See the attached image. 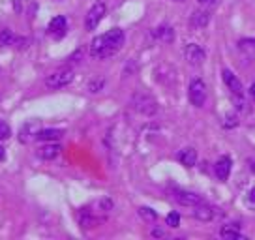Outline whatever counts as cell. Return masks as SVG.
<instances>
[{
    "label": "cell",
    "mask_w": 255,
    "mask_h": 240,
    "mask_svg": "<svg viewBox=\"0 0 255 240\" xmlns=\"http://www.w3.org/2000/svg\"><path fill=\"white\" fill-rule=\"evenodd\" d=\"M239 47L242 49V51H246V53H252V55H254L255 53V40H240Z\"/></svg>",
    "instance_id": "603a6c76"
},
{
    "label": "cell",
    "mask_w": 255,
    "mask_h": 240,
    "mask_svg": "<svg viewBox=\"0 0 255 240\" xmlns=\"http://www.w3.org/2000/svg\"><path fill=\"white\" fill-rule=\"evenodd\" d=\"M248 167H250V171L255 175V158H250V160H248Z\"/></svg>",
    "instance_id": "4316f807"
},
{
    "label": "cell",
    "mask_w": 255,
    "mask_h": 240,
    "mask_svg": "<svg viewBox=\"0 0 255 240\" xmlns=\"http://www.w3.org/2000/svg\"><path fill=\"white\" fill-rule=\"evenodd\" d=\"M184 56H186V60L191 66H199L205 62V51L197 43H188L186 49H184Z\"/></svg>",
    "instance_id": "8992f818"
},
{
    "label": "cell",
    "mask_w": 255,
    "mask_h": 240,
    "mask_svg": "<svg viewBox=\"0 0 255 240\" xmlns=\"http://www.w3.org/2000/svg\"><path fill=\"white\" fill-rule=\"evenodd\" d=\"M104 87V79H100L98 81V83H90V85H88V88H90V92H100V88Z\"/></svg>",
    "instance_id": "484cf974"
},
{
    "label": "cell",
    "mask_w": 255,
    "mask_h": 240,
    "mask_svg": "<svg viewBox=\"0 0 255 240\" xmlns=\"http://www.w3.org/2000/svg\"><path fill=\"white\" fill-rule=\"evenodd\" d=\"M178 161H180L182 165H186V167H193V165L197 163V150L191 148V146L182 148V150L178 152Z\"/></svg>",
    "instance_id": "8fae6325"
},
{
    "label": "cell",
    "mask_w": 255,
    "mask_h": 240,
    "mask_svg": "<svg viewBox=\"0 0 255 240\" xmlns=\"http://www.w3.org/2000/svg\"><path fill=\"white\" fill-rule=\"evenodd\" d=\"M9 137H11V128H9L4 120H0V141H6Z\"/></svg>",
    "instance_id": "7402d4cb"
},
{
    "label": "cell",
    "mask_w": 255,
    "mask_h": 240,
    "mask_svg": "<svg viewBox=\"0 0 255 240\" xmlns=\"http://www.w3.org/2000/svg\"><path fill=\"white\" fill-rule=\"evenodd\" d=\"M124 45V32L120 28H111L105 34L98 36L90 43V56L98 58V60H104L109 56L117 55L120 49Z\"/></svg>",
    "instance_id": "6da1fadb"
},
{
    "label": "cell",
    "mask_w": 255,
    "mask_h": 240,
    "mask_svg": "<svg viewBox=\"0 0 255 240\" xmlns=\"http://www.w3.org/2000/svg\"><path fill=\"white\" fill-rule=\"evenodd\" d=\"M64 135L62 129H55V128H49V129H40L36 139L38 141H47V143H53V141H58L60 137Z\"/></svg>",
    "instance_id": "9a60e30c"
},
{
    "label": "cell",
    "mask_w": 255,
    "mask_h": 240,
    "mask_svg": "<svg viewBox=\"0 0 255 240\" xmlns=\"http://www.w3.org/2000/svg\"><path fill=\"white\" fill-rule=\"evenodd\" d=\"M188 96L195 107H203L207 102V85L201 79H193L190 83V88H188Z\"/></svg>",
    "instance_id": "277c9868"
},
{
    "label": "cell",
    "mask_w": 255,
    "mask_h": 240,
    "mask_svg": "<svg viewBox=\"0 0 255 240\" xmlns=\"http://www.w3.org/2000/svg\"><path fill=\"white\" fill-rule=\"evenodd\" d=\"M237 126H239V115L237 113H227L225 119H223V128L231 129L237 128Z\"/></svg>",
    "instance_id": "ffe728a7"
},
{
    "label": "cell",
    "mask_w": 255,
    "mask_h": 240,
    "mask_svg": "<svg viewBox=\"0 0 255 240\" xmlns=\"http://www.w3.org/2000/svg\"><path fill=\"white\" fill-rule=\"evenodd\" d=\"M154 36L161 41H173V38H175V34H173V28H171V26H159V28L154 30Z\"/></svg>",
    "instance_id": "e0dca14e"
},
{
    "label": "cell",
    "mask_w": 255,
    "mask_h": 240,
    "mask_svg": "<svg viewBox=\"0 0 255 240\" xmlns=\"http://www.w3.org/2000/svg\"><path fill=\"white\" fill-rule=\"evenodd\" d=\"M220 237L227 240H240L244 239L242 233H240V225L239 224H231V225H223L220 229Z\"/></svg>",
    "instance_id": "4fadbf2b"
},
{
    "label": "cell",
    "mask_w": 255,
    "mask_h": 240,
    "mask_svg": "<svg viewBox=\"0 0 255 240\" xmlns=\"http://www.w3.org/2000/svg\"><path fill=\"white\" fill-rule=\"evenodd\" d=\"M246 205H248V208L255 210V188L254 190H250V193L246 195Z\"/></svg>",
    "instance_id": "d4e9b609"
},
{
    "label": "cell",
    "mask_w": 255,
    "mask_h": 240,
    "mask_svg": "<svg viewBox=\"0 0 255 240\" xmlns=\"http://www.w3.org/2000/svg\"><path fill=\"white\" fill-rule=\"evenodd\" d=\"M250 92H252V96L255 98V83H254V85H252V88H250Z\"/></svg>",
    "instance_id": "f546056e"
},
{
    "label": "cell",
    "mask_w": 255,
    "mask_h": 240,
    "mask_svg": "<svg viewBox=\"0 0 255 240\" xmlns=\"http://www.w3.org/2000/svg\"><path fill=\"white\" fill-rule=\"evenodd\" d=\"M193 216L201 220V222H210L214 218V208L205 205V203H199V205L193 207Z\"/></svg>",
    "instance_id": "7c38bea8"
},
{
    "label": "cell",
    "mask_w": 255,
    "mask_h": 240,
    "mask_svg": "<svg viewBox=\"0 0 255 240\" xmlns=\"http://www.w3.org/2000/svg\"><path fill=\"white\" fill-rule=\"evenodd\" d=\"M175 199L178 201L180 205H184V207H195V205L203 203L201 195H197V193H191V192H184V190H176Z\"/></svg>",
    "instance_id": "30bf717a"
},
{
    "label": "cell",
    "mask_w": 255,
    "mask_h": 240,
    "mask_svg": "<svg viewBox=\"0 0 255 240\" xmlns=\"http://www.w3.org/2000/svg\"><path fill=\"white\" fill-rule=\"evenodd\" d=\"M105 11H107V8H105L104 2H96L94 6L88 9L87 17H85V28H87L88 32H92V30L98 28V24L102 23V19H104Z\"/></svg>",
    "instance_id": "3957f363"
},
{
    "label": "cell",
    "mask_w": 255,
    "mask_h": 240,
    "mask_svg": "<svg viewBox=\"0 0 255 240\" xmlns=\"http://www.w3.org/2000/svg\"><path fill=\"white\" fill-rule=\"evenodd\" d=\"M152 237H163V233L156 229V231H152Z\"/></svg>",
    "instance_id": "f1b7e54d"
},
{
    "label": "cell",
    "mask_w": 255,
    "mask_h": 240,
    "mask_svg": "<svg viewBox=\"0 0 255 240\" xmlns=\"http://www.w3.org/2000/svg\"><path fill=\"white\" fill-rule=\"evenodd\" d=\"M167 225L169 227H178L180 225V216H178V212H171V214H167Z\"/></svg>",
    "instance_id": "cb8c5ba5"
},
{
    "label": "cell",
    "mask_w": 255,
    "mask_h": 240,
    "mask_svg": "<svg viewBox=\"0 0 255 240\" xmlns=\"http://www.w3.org/2000/svg\"><path fill=\"white\" fill-rule=\"evenodd\" d=\"M201 4H208V2H214V0H199Z\"/></svg>",
    "instance_id": "4dcf8cb0"
},
{
    "label": "cell",
    "mask_w": 255,
    "mask_h": 240,
    "mask_svg": "<svg viewBox=\"0 0 255 240\" xmlns=\"http://www.w3.org/2000/svg\"><path fill=\"white\" fill-rule=\"evenodd\" d=\"M208 21H210V15H208L207 11H195L190 19V24L193 28H203V26H207Z\"/></svg>",
    "instance_id": "2e32d148"
},
{
    "label": "cell",
    "mask_w": 255,
    "mask_h": 240,
    "mask_svg": "<svg viewBox=\"0 0 255 240\" xmlns=\"http://www.w3.org/2000/svg\"><path fill=\"white\" fill-rule=\"evenodd\" d=\"M72 81H73V70L62 68V70H56V72L51 73L47 79H45V85L49 88H62V87H68Z\"/></svg>",
    "instance_id": "7a4b0ae2"
},
{
    "label": "cell",
    "mask_w": 255,
    "mask_h": 240,
    "mask_svg": "<svg viewBox=\"0 0 255 240\" xmlns=\"http://www.w3.org/2000/svg\"><path fill=\"white\" fill-rule=\"evenodd\" d=\"M15 40H17L15 34L11 32L9 28H2V30H0V45H2V47H6V45H13Z\"/></svg>",
    "instance_id": "ac0fdd59"
},
{
    "label": "cell",
    "mask_w": 255,
    "mask_h": 240,
    "mask_svg": "<svg viewBox=\"0 0 255 240\" xmlns=\"http://www.w3.org/2000/svg\"><path fill=\"white\" fill-rule=\"evenodd\" d=\"M60 144L56 143H47L45 146H41L40 150H38V156H40L41 160H55L56 156L60 154Z\"/></svg>",
    "instance_id": "5bb4252c"
},
{
    "label": "cell",
    "mask_w": 255,
    "mask_h": 240,
    "mask_svg": "<svg viewBox=\"0 0 255 240\" xmlns=\"http://www.w3.org/2000/svg\"><path fill=\"white\" fill-rule=\"evenodd\" d=\"M4 156H6V152H4V146H2V144H0V161L4 160Z\"/></svg>",
    "instance_id": "83f0119b"
},
{
    "label": "cell",
    "mask_w": 255,
    "mask_h": 240,
    "mask_svg": "<svg viewBox=\"0 0 255 240\" xmlns=\"http://www.w3.org/2000/svg\"><path fill=\"white\" fill-rule=\"evenodd\" d=\"M66 30H68V21L64 15H56L51 19V23L47 26V32L55 38V40H60L66 36Z\"/></svg>",
    "instance_id": "52a82bcc"
},
{
    "label": "cell",
    "mask_w": 255,
    "mask_h": 240,
    "mask_svg": "<svg viewBox=\"0 0 255 240\" xmlns=\"http://www.w3.org/2000/svg\"><path fill=\"white\" fill-rule=\"evenodd\" d=\"M139 214H141V218H144L146 222H156L158 220V214L152 210V208L148 207H141L139 208Z\"/></svg>",
    "instance_id": "44dd1931"
},
{
    "label": "cell",
    "mask_w": 255,
    "mask_h": 240,
    "mask_svg": "<svg viewBox=\"0 0 255 240\" xmlns=\"http://www.w3.org/2000/svg\"><path fill=\"white\" fill-rule=\"evenodd\" d=\"M173 2H184V0H173Z\"/></svg>",
    "instance_id": "1f68e13d"
},
{
    "label": "cell",
    "mask_w": 255,
    "mask_h": 240,
    "mask_svg": "<svg viewBox=\"0 0 255 240\" xmlns=\"http://www.w3.org/2000/svg\"><path fill=\"white\" fill-rule=\"evenodd\" d=\"M231 169H233V160L229 156H222L214 165V173L218 176V180L225 182L229 178V175H231Z\"/></svg>",
    "instance_id": "9c48e42d"
},
{
    "label": "cell",
    "mask_w": 255,
    "mask_h": 240,
    "mask_svg": "<svg viewBox=\"0 0 255 240\" xmlns=\"http://www.w3.org/2000/svg\"><path fill=\"white\" fill-rule=\"evenodd\" d=\"M223 83L227 85V88L231 90L233 96H244V88H242V83L239 81V77L231 72V70H223Z\"/></svg>",
    "instance_id": "ba28073f"
},
{
    "label": "cell",
    "mask_w": 255,
    "mask_h": 240,
    "mask_svg": "<svg viewBox=\"0 0 255 240\" xmlns=\"http://www.w3.org/2000/svg\"><path fill=\"white\" fill-rule=\"evenodd\" d=\"M32 128H36V122H28L24 128H21V133H19V139H21V143H28L30 135H34V139H36V133H30Z\"/></svg>",
    "instance_id": "d6986e66"
},
{
    "label": "cell",
    "mask_w": 255,
    "mask_h": 240,
    "mask_svg": "<svg viewBox=\"0 0 255 240\" xmlns=\"http://www.w3.org/2000/svg\"><path fill=\"white\" fill-rule=\"evenodd\" d=\"M131 104H133V107H135L137 111L144 113V115H154L156 113V102L152 100L150 96H146V94H143V92H137L135 96H133V100H131Z\"/></svg>",
    "instance_id": "5b68a950"
}]
</instances>
